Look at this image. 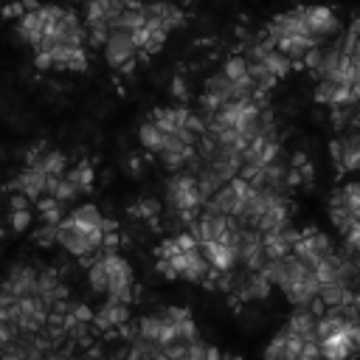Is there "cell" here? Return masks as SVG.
Returning a JSON list of instances; mask_svg holds the SVG:
<instances>
[{
  "mask_svg": "<svg viewBox=\"0 0 360 360\" xmlns=\"http://www.w3.org/2000/svg\"><path fill=\"white\" fill-rule=\"evenodd\" d=\"M166 202L172 208V217H177L186 208H202L205 194L197 186V174L191 172H172V177L166 180Z\"/></svg>",
  "mask_w": 360,
  "mask_h": 360,
  "instance_id": "1",
  "label": "cell"
},
{
  "mask_svg": "<svg viewBox=\"0 0 360 360\" xmlns=\"http://www.w3.org/2000/svg\"><path fill=\"white\" fill-rule=\"evenodd\" d=\"M335 250V245H332V239L326 236V233H321V231H315V228H304L301 233H298V239H295V245H292V253L298 256V259H304L312 270H315V264L326 256V253H332Z\"/></svg>",
  "mask_w": 360,
  "mask_h": 360,
  "instance_id": "2",
  "label": "cell"
},
{
  "mask_svg": "<svg viewBox=\"0 0 360 360\" xmlns=\"http://www.w3.org/2000/svg\"><path fill=\"white\" fill-rule=\"evenodd\" d=\"M304 14H307L309 34L318 37L321 42H323V39H332V37H338V34H343L340 20H338V14H335L329 6H304Z\"/></svg>",
  "mask_w": 360,
  "mask_h": 360,
  "instance_id": "3",
  "label": "cell"
},
{
  "mask_svg": "<svg viewBox=\"0 0 360 360\" xmlns=\"http://www.w3.org/2000/svg\"><path fill=\"white\" fill-rule=\"evenodd\" d=\"M135 53H138V48L132 42V34L129 31H121V28H112L110 37H107V42H104V59H107V65L110 68H121L129 59H135Z\"/></svg>",
  "mask_w": 360,
  "mask_h": 360,
  "instance_id": "4",
  "label": "cell"
},
{
  "mask_svg": "<svg viewBox=\"0 0 360 360\" xmlns=\"http://www.w3.org/2000/svg\"><path fill=\"white\" fill-rule=\"evenodd\" d=\"M0 287L6 292H11L14 298H20V295H37V270L28 267V264H17V267H11L8 278Z\"/></svg>",
  "mask_w": 360,
  "mask_h": 360,
  "instance_id": "5",
  "label": "cell"
},
{
  "mask_svg": "<svg viewBox=\"0 0 360 360\" xmlns=\"http://www.w3.org/2000/svg\"><path fill=\"white\" fill-rule=\"evenodd\" d=\"M51 53H53V68H59V70H76V73H82L90 65L84 45H56Z\"/></svg>",
  "mask_w": 360,
  "mask_h": 360,
  "instance_id": "6",
  "label": "cell"
},
{
  "mask_svg": "<svg viewBox=\"0 0 360 360\" xmlns=\"http://www.w3.org/2000/svg\"><path fill=\"white\" fill-rule=\"evenodd\" d=\"M45 180H48V174H45L42 169L28 166L25 172H20V174H17V180L11 183V188L22 191V194H25L31 202H37V200L45 194Z\"/></svg>",
  "mask_w": 360,
  "mask_h": 360,
  "instance_id": "7",
  "label": "cell"
},
{
  "mask_svg": "<svg viewBox=\"0 0 360 360\" xmlns=\"http://www.w3.org/2000/svg\"><path fill=\"white\" fill-rule=\"evenodd\" d=\"M146 8V20H155V22H160L166 31H174V28H180L183 25V11L174 6V3H166V0H158V3H146L143 6Z\"/></svg>",
  "mask_w": 360,
  "mask_h": 360,
  "instance_id": "8",
  "label": "cell"
},
{
  "mask_svg": "<svg viewBox=\"0 0 360 360\" xmlns=\"http://www.w3.org/2000/svg\"><path fill=\"white\" fill-rule=\"evenodd\" d=\"M298 233H301V231H295V228H290V225H284L281 231H270V233H264V250H267V256H270V259H281V256H287V253L292 250Z\"/></svg>",
  "mask_w": 360,
  "mask_h": 360,
  "instance_id": "9",
  "label": "cell"
},
{
  "mask_svg": "<svg viewBox=\"0 0 360 360\" xmlns=\"http://www.w3.org/2000/svg\"><path fill=\"white\" fill-rule=\"evenodd\" d=\"M236 202H239L236 188H233L231 183H225L222 188H217V191L202 202V211H205V214H222V217H231L233 208H236Z\"/></svg>",
  "mask_w": 360,
  "mask_h": 360,
  "instance_id": "10",
  "label": "cell"
},
{
  "mask_svg": "<svg viewBox=\"0 0 360 360\" xmlns=\"http://www.w3.org/2000/svg\"><path fill=\"white\" fill-rule=\"evenodd\" d=\"M200 250L205 253V259H208L211 267H217V270H233V267L239 264L236 253H233L225 242H219V239H211V242L200 245Z\"/></svg>",
  "mask_w": 360,
  "mask_h": 360,
  "instance_id": "11",
  "label": "cell"
},
{
  "mask_svg": "<svg viewBox=\"0 0 360 360\" xmlns=\"http://www.w3.org/2000/svg\"><path fill=\"white\" fill-rule=\"evenodd\" d=\"M315 323H318V315H315L309 307H295L292 315L287 318V329L295 332V335H301L304 340H318Z\"/></svg>",
  "mask_w": 360,
  "mask_h": 360,
  "instance_id": "12",
  "label": "cell"
},
{
  "mask_svg": "<svg viewBox=\"0 0 360 360\" xmlns=\"http://www.w3.org/2000/svg\"><path fill=\"white\" fill-rule=\"evenodd\" d=\"M318 290H321V281H318V276L312 273L309 278H304V281H298V284H290V287H284L281 292H284V298H287L292 307H307V304L318 295Z\"/></svg>",
  "mask_w": 360,
  "mask_h": 360,
  "instance_id": "13",
  "label": "cell"
},
{
  "mask_svg": "<svg viewBox=\"0 0 360 360\" xmlns=\"http://www.w3.org/2000/svg\"><path fill=\"white\" fill-rule=\"evenodd\" d=\"M101 211L93 205V202H87V205H79L73 214H68L65 217V222L68 225H73L76 231H84V233H90V231H96V228H101Z\"/></svg>",
  "mask_w": 360,
  "mask_h": 360,
  "instance_id": "14",
  "label": "cell"
},
{
  "mask_svg": "<svg viewBox=\"0 0 360 360\" xmlns=\"http://www.w3.org/2000/svg\"><path fill=\"white\" fill-rule=\"evenodd\" d=\"M17 34H20L28 45H34V48H37V45L42 42V37H45L39 14H37V11H25V14L17 20Z\"/></svg>",
  "mask_w": 360,
  "mask_h": 360,
  "instance_id": "15",
  "label": "cell"
},
{
  "mask_svg": "<svg viewBox=\"0 0 360 360\" xmlns=\"http://www.w3.org/2000/svg\"><path fill=\"white\" fill-rule=\"evenodd\" d=\"M188 112H191V110H186V107H166V110H155V112H152V121H155L163 132H177V129L186 124Z\"/></svg>",
  "mask_w": 360,
  "mask_h": 360,
  "instance_id": "16",
  "label": "cell"
},
{
  "mask_svg": "<svg viewBox=\"0 0 360 360\" xmlns=\"http://www.w3.org/2000/svg\"><path fill=\"white\" fill-rule=\"evenodd\" d=\"M321 354H323V357H329V360L349 357V354H352V340H349L346 329H340V332H335V335L323 338V340H321Z\"/></svg>",
  "mask_w": 360,
  "mask_h": 360,
  "instance_id": "17",
  "label": "cell"
},
{
  "mask_svg": "<svg viewBox=\"0 0 360 360\" xmlns=\"http://www.w3.org/2000/svg\"><path fill=\"white\" fill-rule=\"evenodd\" d=\"M329 219H332V225H335L343 236L357 225V219H354V217H352V211L343 205V200H340V194H338V191H335V194H332V200H329Z\"/></svg>",
  "mask_w": 360,
  "mask_h": 360,
  "instance_id": "18",
  "label": "cell"
},
{
  "mask_svg": "<svg viewBox=\"0 0 360 360\" xmlns=\"http://www.w3.org/2000/svg\"><path fill=\"white\" fill-rule=\"evenodd\" d=\"M28 166H37V169H42L45 174H65V169H68V158L59 152V149H45L42 155H37V158H31L28 160Z\"/></svg>",
  "mask_w": 360,
  "mask_h": 360,
  "instance_id": "19",
  "label": "cell"
},
{
  "mask_svg": "<svg viewBox=\"0 0 360 360\" xmlns=\"http://www.w3.org/2000/svg\"><path fill=\"white\" fill-rule=\"evenodd\" d=\"M202 93H208V96H217L222 104L225 101H233V82L225 76V70L219 68L217 73H211L208 79H205V90Z\"/></svg>",
  "mask_w": 360,
  "mask_h": 360,
  "instance_id": "20",
  "label": "cell"
},
{
  "mask_svg": "<svg viewBox=\"0 0 360 360\" xmlns=\"http://www.w3.org/2000/svg\"><path fill=\"white\" fill-rule=\"evenodd\" d=\"M262 65H264L276 79H284V76L292 70V59H290L284 51H278V48H270V51L262 56Z\"/></svg>",
  "mask_w": 360,
  "mask_h": 360,
  "instance_id": "21",
  "label": "cell"
},
{
  "mask_svg": "<svg viewBox=\"0 0 360 360\" xmlns=\"http://www.w3.org/2000/svg\"><path fill=\"white\" fill-rule=\"evenodd\" d=\"M87 284H90V290H96V292H107V287H110V273H107V262H104L101 253H98V256L90 262V267H87Z\"/></svg>",
  "mask_w": 360,
  "mask_h": 360,
  "instance_id": "22",
  "label": "cell"
},
{
  "mask_svg": "<svg viewBox=\"0 0 360 360\" xmlns=\"http://www.w3.org/2000/svg\"><path fill=\"white\" fill-rule=\"evenodd\" d=\"M163 138H166V132H163L152 118H149V121H143V124H141V129H138V141H141L149 152H155V155L163 149Z\"/></svg>",
  "mask_w": 360,
  "mask_h": 360,
  "instance_id": "23",
  "label": "cell"
},
{
  "mask_svg": "<svg viewBox=\"0 0 360 360\" xmlns=\"http://www.w3.org/2000/svg\"><path fill=\"white\" fill-rule=\"evenodd\" d=\"M248 76L253 79V84H256V90H264V93H270L273 90V84L278 82L262 62H248Z\"/></svg>",
  "mask_w": 360,
  "mask_h": 360,
  "instance_id": "24",
  "label": "cell"
},
{
  "mask_svg": "<svg viewBox=\"0 0 360 360\" xmlns=\"http://www.w3.org/2000/svg\"><path fill=\"white\" fill-rule=\"evenodd\" d=\"M62 278H59V270L56 267H42L39 273H37V295H42L48 304H51V292H53V287L59 284Z\"/></svg>",
  "mask_w": 360,
  "mask_h": 360,
  "instance_id": "25",
  "label": "cell"
},
{
  "mask_svg": "<svg viewBox=\"0 0 360 360\" xmlns=\"http://www.w3.org/2000/svg\"><path fill=\"white\" fill-rule=\"evenodd\" d=\"M222 70H225V76H228L231 82L242 79V76L248 73V59H245V53H233V56H228L225 65H222Z\"/></svg>",
  "mask_w": 360,
  "mask_h": 360,
  "instance_id": "26",
  "label": "cell"
},
{
  "mask_svg": "<svg viewBox=\"0 0 360 360\" xmlns=\"http://www.w3.org/2000/svg\"><path fill=\"white\" fill-rule=\"evenodd\" d=\"M352 112H354V104H332V107H329V121H332V127H338V129L349 127V124H352Z\"/></svg>",
  "mask_w": 360,
  "mask_h": 360,
  "instance_id": "27",
  "label": "cell"
},
{
  "mask_svg": "<svg viewBox=\"0 0 360 360\" xmlns=\"http://www.w3.org/2000/svg\"><path fill=\"white\" fill-rule=\"evenodd\" d=\"M284 352H287V326L270 340V346L264 349V357L267 360H284Z\"/></svg>",
  "mask_w": 360,
  "mask_h": 360,
  "instance_id": "28",
  "label": "cell"
},
{
  "mask_svg": "<svg viewBox=\"0 0 360 360\" xmlns=\"http://www.w3.org/2000/svg\"><path fill=\"white\" fill-rule=\"evenodd\" d=\"M56 236H59V225L56 222H42L37 231H34V242L37 245H53L56 242Z\"/></svg>",
  "mask_w": 360,
  "mask_h": 360,
  "instance_id": "29",
  "label": "cell"
},
{
  "mask_svg": "<svg viewBox=\"0 0 360 360\" xmlns=\"http://www.w3.org/2000/svg\"><path fill=\"white\" fill-rule=\"evenodd\" d=\"M76 172H79V186H82V194H87L93 188V180H96V172L90 166V160H79L76 163Z\"/></svg>",
  "mask_w": 360,
  "mask_h": 360,
  "instance_id": "30",
  "label": "cell"
},
{
  "mask_svg": "<svg viewBox=\"0 0 360 360\" xmlns=\"http://www.w3.org/2000/svg\"><path fill=\"white\" fill-rule=\"evenodd\" d=\"M158 211H160L158 200H149V197H146V200H141V202H135V205L129 208V214H132V217H155Z\"/></svg>",
  "mask_w": 360,
  "mask_h": 360,
  "instance_id": "31",
  "label": "cell"
},
{
  "mask_svg": "<svg viewBox=\"0 0 360 360\" xmlns=\"http://www.w3.org/2000/svg\"><path fill=\"white\" fill-rule=\"evenodd\" d=\"M31 225V208H11V228L22 233Z\"/></svg>",
  "mask_w": 360,
  "mask_h": 360,
  "instance_id": "32",
  "label": "cell"
},
{
  "mask_svg": "<svg viewBox=\"0 0 360 360\" xmlns=\"http://www.w3.org/2000/svg\"><path fill=\"white\" fill-rule=\"evenodd\" d=\"M163 357H172V360H183L188 357V343L186 340H172L163 346Z\"/></svg>",
  "mask_w": 360,
  "mask_h": 360,
  "instance_id": "33",
  "label": "cell"
},
{
  "mask_svg": "<svg viewBox=\"0 0 360 360\" xmlns=\"http://www.w3.org/2000/svg\"><path fill=\"white\" fill-rule=\"evenodd\" d=\"M315 357H321V340H304L298 360H315Z\"/></svg>",
  "mask_w": 360,
  "mask_h": 360,
  "instance_id": "34",
  "label": "cell"
},
{
  "mask_svg": "<svg viewBox=\"0 0 360 360\" xmlns=\"http://www.w3.org/2000/svg\"><path fill=\"white\" fill-rule=\"evenodd\" d=\"M205 357H208V346L202 343V338L191 340L188 343V360H205Z\"/></svg>",
  "mask_w": 360,
  "mask_h": 360,
  "instance_id": "35",
  "label": "cell"
},
{
  "mask_svg": "<svg viewBox=\"0 0 360 360\" xmlns=\"http://www.w3.org/2000/svg\"><path fill=\"white\" fill-rule=\"evenodd\" d=\"M34 65H37L39 70H51V68H53V53H51V51H37V53H34Z\"/></svg>",
  "mask_w": 360,
  "mask_h": 360,
  "instance_id": "36",
  "label": "cell"
},
{
  "mask_svg": "<svg viewBox=\"0 0 360 360\" xmlns=\"http://www.w3.org/2000/svg\"><path fill=\"white\" fill-rule=\"evenodd\" d=\"M0 14H3L6 20H14V17L20 20V17L25 14V8H22V3H20V0H14V3H8V6H6V8L0 11Z\"/></svg>",
  "mask_w": 360,
  "mask_h": 360,
  "instance_id": "37",
  "label": "cell"
},
{
  "mask_svg": "<svg viewBox=\"0 0 360 360\" xmlns=\"http://www.w3.org/2000/svg\"><path fill=\"white\" fill-rule=\"evenodd\" d=\"M343 245H349L352 250H357V253H360V222H357V225L343 236Z\"/></svg>",
  "mask_w": 360,
  "mask_h": 360,
  "instance_id": "38",
  "label": "cell"
},
{
  "mask_svg": "<svg viewBox=\"0 0 360 360\" xmlns=\"http://www.w3.org/2000/svg\"><path fill=\"white\" fill-rule=\"evenodd\" d=\"M158 273H160L163 278H177V270L172 267L169 259H158Z\"/></svg>",
  "mask_w": 360,
  "mask_h": 360,
  "instance_id": "39",
  "label": "cell"
},
{
  "mask_svg": "<svg viewBox=\"0 0 360 360\" xmlns=\"http://www.w3.org/2000/svg\"><path fill=\"white\" fill-rule=\"evenodd\" d=\"M73 315H76L79 321H93V309H90L87 304H76V307H73Z\"/></svg>",
  "mask_w": 360,
  "mask_h": 360,
  "instance_id": "40",
  "label": "cell"
},
{
  "mask_svg": "<svg viewBox=\"0 0 360 360\" xmlns=\"http://www.w3.org/2000/svg\"><path fill=\"white\" fill-rule=\"evenodd\" d=\"M115 228H118V222H115V219H107V217L101 219V231H104V233H112Z\"/></svg>",
  "mask_w": 360,
  "mask_h": 360,
  "instance_id": "41",
  "label": "cell"
},
{
  "mask_svg": "<svg viewBox=\"0 0 360 360\" xmlns=\"http://www.w3.org/2000/svg\"><path fill=\"white\" fill-rule=\"evenodd\" d=\"M172 93H174L177 98H183V96H186V84H183L180 79H174V90H172Z\"/></svg>",
  "mask_w": 360,
  "mask_h": 360,
  "instance_id": "42",
  "label": "cell"
},
{
  "mask_svg": "<svg viewBox=\"0 0 360 360\" xmlns=\"http://www.w3.org/2000/svg\"><path fill=\"white\" fill-rule=\"evenodd\" d=\"M20 3H22V8H25V11H37V8L42 6L39 0H20Z\"/></svg>",
  "mask_w": 360,
  "mask_h": 360,
  "instance_id": "43",
  "label": "cell"
},
{
  "mask_svg": "<svg viewBox=\"0 0 360 360\" xmlns=\"http://www.w3.org/2000/svg\"><path fill=\"white\" fill-rule=\"evenodd\" d=\"M217 357H219V352L214 346H208V360H217Z\"/></svg>",
  "mask_w": 360,
  "mask_h": 360,
  "instance_id": "44",
  "label": "cell"
},
{
  "mask_svg": "<svg viewBox=\"0 0 360 360\" xmlns=\"http://www.w3.org/2000/svg\"><path fill=\"white\" fill-rule=\"evenodd\" d=\"M357 290H360V259H357Z\"/></svg>",
  "mask_w": 360,
  "mask_h": 360,
  "instance_id": "45",
  "label": "cell"
},
{
  "mask_svg": "<svg viewBox=\"0 0 360 360\" xmlns=\"http://www.w3.org/2000/svg\"><path fill=\"white\" fill-rule=\"evenodd\" d=\"M0 357H3V343H0Z\"/></svg>",
  "mask_w": 360,
  "mask_h": 360,
  "instance_id": "46",
  "label": "cell"
},
{
  "mask_svg": "<svg viewBox=\"0 0 360 360\" xmlns=\"http://www.w3.org/2000/svg\"><path fill=\"white\" fill-rule=\"evenodd\" d=\"M357 186H360V180H357Z\"/></svg>",
  "mask_w": 360,
  "mask_h": 360,
  "instance_id": "47",
  "label": "cell"
}]
</instances>
